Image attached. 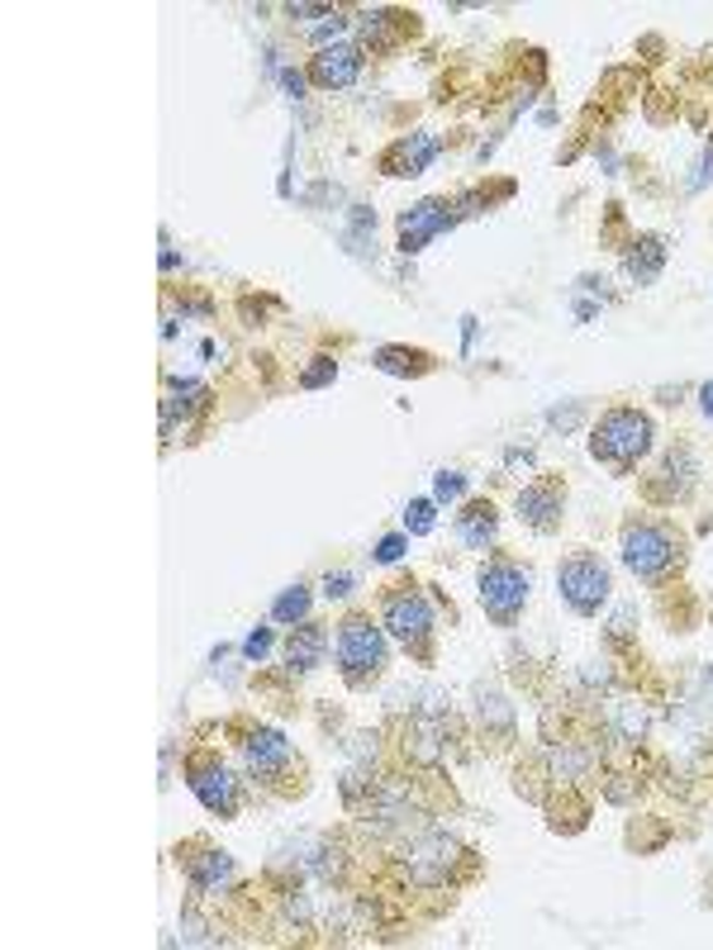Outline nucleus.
Here are the masks:
<instances>
[{"instance_id":"obj_1","label":"nucleus","mask_w":713,"mask_h":950,"mask_svg":"<svg viewBox=\"0 0 713 950\" xmlns=\"http://www.w3.org/2000/svg\"><path fill=\"white\" fill-rule=\"evenodd\" d=\"M647 447H652V419L638 409H608L604 419L594 423V437H590L594 461H608V466H618V471H628V466H638Z\"/></svg>"},{"instance_id":"obj_2","label":"nucleus","mask_w":713,"mask_h":950,"mask_svg":"<svg viewBox=\"0 0 713 950\" xmlns=\"http://www.w3.org/2000/svg\"><path fill=\"white\" fill-rule=\"evenodd\" d=\"M339 666L353 684L371 680L376 670L385 666V637L376 628L371 618H347L343 632H339Z\"/></svg>"},{"instance_id":"obj_3","label":"nucleus","mask_w":713,"mask_h":950,"mask_svg":"<svg viewBox=\"0 0 713 950\" xmlns=\"http://www.w3.org/2000/svg\"><path fill=\"white\" fill-rule=\"evenodd\" d=\"M676 562V542H671L666 528L656 523H628L624 528V566L642 580H656L661 570H671Z\"/></svg>"},{"instance_id":"obj_4","label":"nucleus","mask_w":713,"mask_h":950,"mask_svg":"<svg viewBox=\"0 0 713 950\" xmlns=\"http://www.w3.org/2000/svg\"><path fill=\"white\" fill-rule=\"evenodd\" d=\"M481 604L490 618L514 622L528 604V570H518L514 562H490L481 570Z\"/></svg>"},{"instance_id":"obj_5","label":"nucleus","mask_w":713,"mask_h":950,"mask_svg":"<svg viewBox=\"0 0 713 950\" xmlns=\"http://www.w3.org/2000/svg\"><path fill=\"white\" fill-rule=\"evenodd\" d=\"M556 584H562V599L576 614H600L608 599V570L600 566V556H570L556 570Z\"/></svg>"},{"instance_id":"obj_6","label":"nucleus","mask_w":713,"mask_h":950,"mask_svg":"<svg viewBox=\"0 0 713 950\" xmlns=\"http://www.w3.org/2000/svg\"><path fill=\"white\" fill-rule=\"evenodd\" d=\"M385 632L405 646H423L428 632H433V608H428V599L414 590L391 594L385 599Z\"/></svg>"},{"instance_id":"obj_7","label":"nucleus","mask_w":713,"mask_h":950,"mask_svg":"<svg viewBox=\"0 0 713 950\" xmlns=\"http://www.w3.org/2000/svg\"><path fill=\"white\" fill-rule=\"evenodd\" d=\"M186 785L196 789V799H200L210 813H219V817H229L233 803H238L233 775H229L214 756H196V761H190V765H186Z\"/></svg>"},{"instance_id":"obj_8","label":"nucleus","mask_w":713,"mask_h":950,"mask_svg":"<svg viewBox=\"0 0 713 950\" xmlns=\"http://www.w3.org/2000/svg\"><path fill=\"white\" fill-rule=\"evenodd\" d=\"M447 224H452L447 200H419L414 210H405V219H399V247H405V252H419V247L428 238H438Z\"/></svg>"},{"instance_id":"obj_9","label":"nucleus","mask_w":713,"mask_h":950,"mask_svg":"<svg viewBox=\"0 0 713 950\" xmlns=\"http://www.w3.org/2000/svg\"><path fill=\"white\" fill-rule=\"evenodd\" d=\"M357 72H361V53L353 44H329V48H319L315 53V62H309V76H315L319 86H329V90L353 86Z\"/></svg>"},{"instance_id":"obj_10","label":"nucleus","mask_w":713,"mask_h":950,"mask_svg":"<svg viewBox=\"0 0 713 950\" xmlns=\"http://www.w3.org/2000/svg\"><path fill=\"white\" fill-rule=\"evenodd\" d=\"M452 861H457V841H447L443 831H433V837L409 851V875L419 884H443Z\"/></svg>"},{"instance_id":"obj_11","label":"nucleus","mask_w":713,"mask_h":950,"mask_svg":"<svg viewBox=\"0 0 713 950\" xmlns=\"http://www.w3.org/2000/svg\"><path fill=\"white\" fill-rule=\"evenodd\" d=\"M438 158V138L428 134V128H419V134H409V138H399L391 152H385V172L391 176H419V172H428V162Z\"/></svg>"},{"instance_id":"obj_12","label":"nucleus","mask_w":713,"mask_h":950,"mask_svg":"<svg viewBox=\"0 0 713 950\" xmlns=\"http://www.w3.org/2000/svg\"><path fill=\"white\" fill-rule=\"evenodd\" d=\"M457 538L471 546V552H485V546H495V538H500V514H495V504H466V509L457 514Z\"/></svg>"},{"instance_id":"obj_13","label":"nucleus","mask_w":713,"mask_h":950,"mask_svg":"<svg viewBox=\"0 0 713 950\" xmlns=\"http://www.w3.org/2000/svg\"><path fill=\"white\" fill-rule=\"evenodd\" d=\"M518 518H524V523H533L538 532L556 528V518H562V490H556V485L518 490Z\"/></svg>"},{"instance_id":"obj_14","label":"nucleus","mask_w":713,"mask_h":950,"mask_svg":"<svg viewBox=\"0 0 713 950\" xmlns=\"http://www.w3.org/2000/svg\"><path fill=\"white\" fill-rule=\"evenodd\" d=\"M285 761H291V741H285L281 732L262 727V732L248 737V765H253V775H276V770H285Z\"/></svg>"},{"instance_id":"obj_15","label":"nucleus","mask_w":713,"mask_h":950,"mask_svg":"<svg viewBox=\"0 0 713 950\" xmlns=\"http://www.w3.org/2000/svg\"><path fill=\"white\" fill-rule=\"evenodd\" d=\"M323 646H329V637L315 622H300V628L291 632V646H285V656H291V670H315L323 661Z\"/></svg>"},{"instance_id":"obj_16","label":"nucleus","mask_w":713,"mask_h":950,"mask_svg":"<svg viewBox=\"0 0 713 950\" xmlns=\"http://www.w3.org/2000/svg\"><path fill=\"white\" fill-rule=\"evenodd\" d=\"M229 879H233V861H229L224 851H205V855H196V861H190V884H196L200 893L229 889Z\"/></svg>"},{"instance_id":"obj_17","label":"nucleus","mask_w":713,"mask_h":950,"mask_svg":"<svg viewBox=\"0 0 713 950\" xmlns=\"http://www.w3.org/2000/svg\"><path fill=\"white\" fill-rule=\"evenodd\" d=\"M200 405H205V385L200 381H172V399L162 405V433H172L176 419L186 423Z\"/></svg>"},{"instance_id":"obj_18","label":"nucleus","mask_w":713,"mask_h":950,"mask_svg":"<svg viewBox=\"0 0 713 950\" xmlns=\"http://www.w3.org/2000/svg\"><path fill=\"white\" fill-rule=\"evenodd\" d=\"M661 262H666V247H661V238H642V243L628 252V271H632L638 281H656V276H661Z\"/></svg>"},{"instance_id":"obj_19","label":"nucleus","mask_w":713,"mask_h":950,"mask_svg":"<svg viewBox=\"0 0 713 950\" xmlns=\"http://www.w3.org/2000/svg\"><path fill=\"white\" fill-rule=\"evenodd\" d=\"M376 367L391 371V375H423L428 357L423 353H405V347H381V353H376Z\"/></svg>"},{"instance_id":"obj_20","label":"nucleus","mask_w":713,"mask_h":950,"mask_svg":"<svg viewBox=\"0 0 713 950\" xmlns=\"http://www.w3.org/2000/svg\"><path fill=\"white\" fill-rule=\"evenodd\" d=\"M305 614H309V590L305 584H291V590L271 604V618L276 622H305Z\"/></svg>"},{"instance_id":"obj_21","label":"nucleus","mask_w":713,"mask_h":950,"mask_svg":"<svg viewBox=\"0 0 713 950\" xmlns=\"http://www.w3.org/2000/svg\"><path fill=\"white\" fill-rule=\"evenodd\" d=\"M438 509H433V499H414L409 509H405V532H414V538H423V532H433V518Z\"/></svg>"},{"instance_id":"obj_22","label":"nucleus","mask_w":713,"mask_h":950,"mask_svg":"<svg viewBox=\"0 0 713 950\" xmlns=\"http://www.w3.org/2000/svg\"><path fill=\"white\" fill-rule=\"evenodd\" d=\"M333 375H339V361H333V357H315V367H305L300 385H305V390H319V385H329Z\"/></svg>"},{"instance_id":"obj_23","label":"nucleus","mask_w":713,"mask_h":950,"mask_svg":"<svg viewBox=\"0 0 713 950\" xmlns=\"http://www.w3.org/2000/svg\"><path fill=\"white\" fill-rule=\"evenodd\" d=\"M433 490H438V499H462V490H466V476H457V471H438Z\"/></svg>"},{"instance_id":"obj_24","label":"nucleus","mask_w":713,"mask_h":950,"mask_svg":"<svg viewBox=\"0 0 713 950\" xmlns=\"http://www.w3.org/2000/svg\"><path fill=\"white\" fill-rule=\"evenodd\" d=\"M405 546H409V542L399 538V532H391V538H381V546H376V562H381V566H395L399 556H405Z\"/></svg>"},{"instance_id":"obj_25","label":"nucleus","mask_w":713,"mask_h":950,"mask_svg":"<svg viewBox=\"0 0 713 950\" xmlns=\"http://www.w3.org/2000/svg\"><path fill=\"white\" fill-rule=\"evenodd\" d=\"M323 594H329V599H347V594H353V576H347V570L333 576V570H329V576H323Z\"/></svg>"},{"instance_id":"obj_26","label":"nucleus","mask_w":713,"mask_h":950,"mask_svg":"<svg viewBox=\"0 0 713 950\" xmlns=\"http://www.w3.org/2000/svg\"><path fill=\"white\" fill-rule=\"evenodd\" d=\"M267 652H271V632H267V628H257V632L248 637V642H243V656H248V661H262Z\"/></svg>"},{"instance_id":"obj_27","label":"nucleus","mask_w":713,"mask_h":950,"mask_svg":"<svg viewBox=\"0 0 713 950\" xmlns=\"http://www.w3.org/2000/svg\"><path fill=\"white\" fill-rule=\"evenodd\" d=\"M281 86H285V90H291V96H300V90H305V82H300V72H281Z\"/></svg>"},{"instance_id":"obj_28","label":"nucleus","mask_w":713,"mask_h":950,"mask_svg":"<svg viewBox=\"0 0 713 950\" xmlns=\"http://www.w3.org/2000/svg\"><path fill=\"white\" fill-rule=\"evenodd\" d=\"M699 405H704V414H709V419H713V381H709L704 390H699Z\"/></svg>"}]
</instances>
